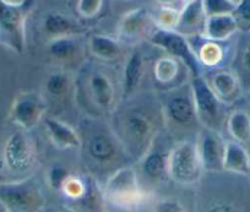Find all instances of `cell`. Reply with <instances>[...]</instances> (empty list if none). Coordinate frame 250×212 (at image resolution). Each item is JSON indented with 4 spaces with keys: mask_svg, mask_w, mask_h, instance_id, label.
Returning a JSON list of instances; mask_svg holds the SVG:
<instances>
[{
    "mask_svg": "<svg viewBox=\"0 0 250 212\" xmlns=\"http://www.w3.org/2000/svg\"><path fill=\"white\" fill-rule=\"evenodd\" d=\"M157 120V113L141 105L118 110L112 130L129 158L139 162L153 148L158 132Z\"/></svg>",
    "mask_w": 250,
    "mask_h": 212,
    "instance_id": "cell-1",
    "label": "cell"
},
{
    "mask_svg": "<svg viewBox=\"0 0 250 212\" xmlns=\"http://www.w3.org/2000/svg\"><path fill=\"white\" fill-rule=\"evenodd\" d=\"M69 212H105L103 188L90 174H70L62 189Z\"/></svg>",
    "mask_w": 250,
    "mask_h": 212,
    "instance_id": "cell-2",
    "label": "cell"
},
{
    "mask_svg": "<svg viewBox=\"0 0 250 212\" xmlns=\"http://www.w3.org/2000/svg\"><path fill=\"white\" fill-rule=\"evenodd\" d=\"M45 202L42 187L32 175L0 184V206L5 212H43Z\"/></svg>",
    "mask_w": 250,
    "mask_h": 212,
    "instance_id": "cell-3",
    "label": "cell"
},
{
    "mask_svg": "<svg viewBox=\"0 0 250 212\" xmlns=\"http://www.w3.org/2000/svg\"><path fill=\"white\" fill-rule=\"evenodd\" d=\"M35 0L11 3L0 0V43L21 54L26 48V22L33 9Z\"/></svg>",
    "mask_w": 250,
    "mask_h": 212,
    "instance_id": "cell-4",
    "label": "cell"
},
{
    "mask_svg": "<svg viewBox=\"0 0 250 212\" xmlns=\"http://www.w3.org/2000/svg\"><path fill=\"white\" fill-rule=\"evenodd\" d=\"M168 177L180 185H194L200 182L204 167L195 141L182 140L173 145L167 157Z\"/></svg>",
    "mask_w": 250,
    "mask_h": 212,
    "instance_id": "cell-5",
    "label": "cell"
},
{
    "mask_svg": "<svg viewBox=\"0 0 250 212\" xmlns=\"http://www.w3.org/2000/svg\"><path fill=\"white\" fill-rule=\"evenodd\" d=\"M105 201L119 209H134L145 200L138 173L131 166H123L108 177L103 187Z\"/></svg>",
    "mask_w": 250,
    "mask_h": 212,
    "instance_id": "cell-6",
    "label": "cell"
},
{
    "mask_svg": "<svg viewBox=\"0 0 250 212\" xmlns=\"http://www.w3.org/2000/svg\"><path fill=\"white\" fill-rule=\"evenodd\" d=\"M148 42L165 50L168 57L182 63L190 73L191 79L203 76V65L199 62L190 41L185 35L178 31L155 27L148 35Z\"/></svg>",
    "mask_w": 250,
    "mask_h": 212,
    "instance_id": "cell-7",
    "label": "cell"
},
{
    "mask_svg": "<svg viewBox=\"0 0 250 212\" xmlns=\"http://www.w3.org/2000/svg\"><path fill=\"white\" fill-rule=\"evenodd\" d=\"M189 85L198 122L203 127L218 130L223 118V107L226 105L218 100L204 76L193 78Z\"/></svg>",
    "mask_w": 250,
    "mask_h": 212,
    "instance_id": "cell-8",
    "label": "cell"
},
{
    "mask_svg": "<svg viewBox=\"0 0 250 212\" xmlns=\"http://www.w3.org/2000/svg\"><path fill=\"white\" fill-rule=\"evenodd\" d=\"M81 90L88 103L98 113L109 114L117 109V92L113 80L103 70L95 69L86 75L85 84Z\"/></svg>",
    "mask_w": 250,
    "mask_h": 212,
    "instance_id": "cell-9",
    "label": "cell"
},
{
    "mask_svg": "<svg viewBox=\"0 0 250 212\" xmlns=\"http://www.w3.org/2000/svg\"><path fill=\"white\" fill-rule=\"evenodd\" d=\"M5 167L14 174H25L33 167L36 151L27 131L18 130L5 141L3 150Z\"/></svg>",
    "mask_w": 250,
    "mask_h": 212,
    "instance_id": "cell-10",
    "label": "cell"
},
{
    "mask_svg": "<svg viewBox=\"0 0 250 212\" xmlns=\"http://www.w3.org/2000/svg\"><path fill=\"white\" fill-rule=\"evenodd\" d=\"M163 120L178 127H189L198 122L194 107L190 85L172 87L167 97L161 103Z\"/></svg>",
    "mask_w": 250,
    "mask_h": 212,
    "instance_id": "cell-11",
    "label": "cell"
},
{
    "mask_svg": "<svg viewBox=\"0 0 250 212\" xmlns=\"http://www.w3.org/2000/svg\"><path fill=\"white\" fill-rule=\"evenodd\" d=\"M47 110V101L40 93L22 92L11 105L10 119L16 127L28 132L44 120Z\"/></svg>",
    "mask_w": 250,
    "mask_h": 212,
    "instance_id": "cell-12",
    "label": "cell"
},
{
    "mask_svg": "<svg viewBox=\"0 0 250 212\" xmlns=\"http://www.w3.org/2000/svg\"><path fill=\"white\" fill-rule=\"evenodd\" d=\"M122 148L112 129L91 127L86 132V141H83V150L95 165L105 166L114 162ZM124 151V150H123Z\"/></svg>",
    "mask_w": 250,
    "mask_h": 212,
    "instance_id": "cell-13",
    "label": "cell"
},
{
    "mask_svg": "<svg viewBox=\"0 0 250 212\" xmlns=\"http://www.w3.org/2000/svg\"><path fill=\"white\" fill-rule=\"evenodd\" d=\"M226 143L218 130L203 127L199 131L195 144L205 172L223 170Z\"/></svg>",
    "mask_w": 250,
    "mask_h": 212,
    "instance_id": "cell-14",
    "label": "cell"
},
{
    "mask_svg": "<svg viewBox=\"0 0 250 212\" xmlns=\"http://www.w3.org/2000/svg\"><path fill=\"white\" fill-rule=\"evenodd\" d=\"M153 16L145 8H136L122 16L117 26L118 41L135 43L155 28Z\"/></svg>",
    "mask_w": 250,
    "mask_h": 212,
    "instance_id": "cell-15",
    "label": "cell"
},
{
    "mask_svg": "<svg viewBox=\"0 0 250 212\" xmlns=\"http://www.w3.org/2000/svg\"><path fill=\"white\" fill-rule=\"evenodd\" d=\"M45 131L50 143L60 151H81L83 139L75 127L55 117L44 118Z\"/></svg>",
    "mask_w": 250,
    "mask_h": 212,
    "instance_id": "cell-16",
    "label": "cell"
},
{
    "mask_svg": "<svg viewBox=\"0 0 250 212\" xmlns=\"http://www.w3.org/2000/svg\"><path fill=\"white\" fill-rule=\"evenodd\" d=\"M218 100L226 106L233 105L242 96V84L237 74L229 70H217L206 79Z\"/></svg>",
    "mask_w": 250,
    "mask_h": 212,
    "instance_id": "cell-17",
    "label": "cell"
},
{
    "mask_svg": "<svg viewBox=\"0 0 250 212\" xmlns=\"http://www.w3.org/2000/svg\"><path fill=\"white\" fill-rule=\"evenodd\" d=\"M146 71L145 57L140 50H135L128 57L123 69L122 91L123 98L129 100L140 87Z\"/></svg>",
    "mask_w": 250,
    "mask_h": 212,
    "instance_id": "cell-18",
    "label": "cell"
},
{
    "mask_svg": "<svg viewBox=\"0 0 250 212\" xmlns=\"http://www.w3.org/2000/svg\"><path fill=\"white\" fill-rule=\"evenodd\" d=\"M206 13L204 9L203 0H195L191 3L184 4L180 10L179 22H178V32L188 36H194V33H203L204 25L206 21Z\"/></svg>",
    "mask_w": 250,
    "mask_h": 212,
    "instance_id": "cell-19",
    "label": "cell"
},
{
    "mask_svg": "<svg viewBox=\"0 0 250 212\" xmlns=\"http://www.w3.org/2000/svg\"><path fill=\"white\" fill-rule=\"evenodd\" d=\"M238 31L237 22L232 14L208 16L201 36L212 42L228 41Z\"/></svg>",
    "mask_w": 250,
    "mask_h": 212,
    "instance_id": "cell-20",
    "label": "cell"
},
{
    "mask_svg": "<svg viewBox=\"0 0 250 212\" xmlns=\"http://www.w3.org/2000/svg\"><path fill=\"white\" fill-rule=\"evenodd\" d=\"M223 170L240 175H250V153L244 145L233 140L226 143Z\"/></svg>",
    "mask_w": 250,
    "mask_h": 212,
    "instance_id": "cell-21",
    "label": "cell"
},
{
    "mask_svg": "<svg viewBox=\"0 0 250 212\" xmlns=\"http://www.w3.org/2000/svg\"><path fill=\"white\" fill-rule=\"evenodd\" d=\"M44 32L52 38L68 37V36H78L85 31L83 26L73 20L69 16L60 13H49L43 20Z\"/></svg>",
    "mask_w": 250,
    "mask_h": 212,
    "instance_id": "cell-22",
    "label": "cell"
},
{
    "mask_svg": "<svg viewBox=\"0 0 250 212\" xmlns=\"http://www.w3.org/2000/svg\"><path fill=\"white\" fill-rule=\"evenodd\" d=\"M91 54L100 60L112 62L118 59L122 54V47L117 38L105 35H93L88 41Z\"/></svg>",
    "mask_w": 250,
    "mask_h": 212,
    "instance_id": "cell-23",
    "label": "cell"
},
{
    "mask_svg": "<svg viewBox=\"0 0 250 212\" xmlns=\"http://www.w3.org/2000/svg\"><path fill=\"white\" fill-rule=\"evenodd\" d=\"M167 155H163L161 151L156 150L155 146L141 158L139 162L141 165V172L152 182H158L168 175L167 172Z\"/></svg>",
    "mask_w": 250,
    "mask_h": 212,
    "instance_id": "cell-24",
    "label": "cell"
},
{
    "mask_svg": "<svg viewBox=\"0 0 250 212\" xmlns=\"http://www.w3.org/2000/svg\"><path fill=\"white\" fill-rule=\"evenodd\" d=\"M227 130L233 141L238 144L250 143V113L244 109H235L228 115Z\"/></svg>",
    "mask_w": 250,
    "mask_h": 212,
    "instance_id": "cell-25",
    "label": "cell"
},
{
    "mask_svg": "<svg viewBox=\"0 0 250 212\" xmlns=\"http://www.w3.org/2000/svg\"><path fill=\"white\" fill-rule=\"evenodd\" d=\"M80 44L76 36L52 38L48 42V53L59 62H68L78 55Z\"/></svg>",
    "mask_w": 250,
    "mask_h": 212,
    "instance_id": "cell-26",
    "label": "cell"
},
{
    "mask_svg": "<svg viewBox=\"0 0 250 212\" xmlns=\"http://www.w3.org/2000/svg\"><path fill=\"white\" fill-rule=\"evenodd\" d=\"M203 37V36H201ZM203 43L198 45V47H194V52H195L196 57H198L199 62L203 66L208 67H215L218 64H221L225 58V52H223V48L218 44L217 42H212V41H208L206 38L203 37Z\"/></svg>",
    "mask_w": 250,
    "mask_h": 212,
    "instance_id": "cell-27",
    "label": "cell"
},
{
    "mask_svg": "<svg viewBox=\"0 0 250 212\" xmlns=\"http://www.w3.org/2000/svg\"><path fill=\"white\" fill-rule=\"evenodd\" d=\"M180 64L177 59L172 57H162L155 63L153 75L155 79L162 85H170L177 80L179 75Z\"/></svg>",
    "mask_w": 250,
    "mask_h": 212,
    "instance_id": "cell-28",
    "label": "cell"
},
{
    "mask_svg": "<svg viewBox=\"0 0 250 212\" xmlns=\"http://www.w3.org/2000/svg\"><path fill=\"white\" fill-rule=\"evenodd\" d=\"M71 88V78L66 71H55L47 78L44 83V91L48 97L62 98L68 95Z\"/></svg>",
    "mask_w": 250,
    "mask_h": 212,
    "instance_id": "cell-29",
    "label": "cell"
},
{
    "mask_svg": "<svg viewBox=\"0 0 250 212\" xmlns=\"http://www.w3.org/2000/svg\"><path fill=\"white\" fill-rule=\"evenodd\" d=\"M180 10L172 8V6H162L157 11L156 16H153L155 26L163 30H173L175 31L179 22Z\"/></svg>",
    "mask_w": 250,
    "mask_h": 212,
    "instance_id": "cell-30",
    "label": "cell"
},
{
    "mask_svg": "<svg viewBox=\"0 0 250 212\" xmlns=\"http://www.w3.org/2000/svg\"><path fill=\"white\" fill-rule=\"evenodd\" d=\"M70 174L71 173L69 172L68 168H65L64 166H53V167L49 168V170H48L47 173L48 185H49L53 190L62 191V187L65 185L66 180L69 179Z\"/></svg>",
    "mask_w": 250,
    "mask_h": 212,
    "instance_id": "cell-31",
    "label": "cell"
},
{
    "mask_svg": "<svg viewBox=\"0 0 250 212\" xmlns=\"http://www.w3.org/2000/svg\"><path fill=\"white\" fill-rule=\"evenodd\" d=\"M232 15L235 19L238 31L250 33V0H240Z\"/></svg>",
    "mask_w": 250,
    "mask_h": 212,
    "instance_id": "cell-32",
    "label": "cell"
},
{
    "mask_svg": "<svg viewBox=\"0 0 250 212\" xmlns=\"http://www.w3.org/2000/svg\"><path fill=\"white\" fill-rule=\"evenodd\" d=\"M203 3L206 16L232 14L235 9V5L229 0H203Z\"/></svg>",
    "mask_w": 250,
    "mask_h": 212,
    "instance_id": "cell-33",
    "label": "cell"
},
{
    "mask_svg": "<svg viewBox=\"0 0 250 212\" xmlns=\"http://www.w3.org/2000/svg\"><path fill=\"white\" fill-rule=\"evenodd\" d=\"M104 0H78L76 11L83 19H93L101 13Z\"/></svg>",
    "mask_w": 250,
    "mask_h": 212,
    "instance_id": "cell-34",
    "label": "cell"
},
{
    "mask_svg": "<svg viewBox=\"0 0 250 212\" xmlns=\"http://www.w3.org/2000/svg\"><path fill=\"white\" fill-rule=\"evenodd\" d=\"M155 212H185V210L178 200L162 199L156 205Z\"/></svg>",
    "mask_w": 250,
    "mask_h": 212,
    "instance_id": "cell-35",
    "label": "cell"
},
{
    "mask_svg": "<svg viewBox=\"0 0 250 212\" xmlns=\"http://www.w3.org/2000/svg\"><path fill=\"white\" fill-rule=\"evenodd\" d=\"M242 64L245 71L250 74V42L244 48V52L242 55Z\"/></svg>",
    "mask_w": 250,
    "mask_h": 212,
    "instance_id": "cell-36",
    "label": "cell"
},
{
    "mask_svg": "<svg viewBox=\"0 0 250 212\" xmlns=\"http://www.w3.org/2000/svg\"><path fill=\"white\" fill-rule=\"evenodd\" d=\"M157 3L162 4L163 6H172L173 4H175L178 0H156Z\"/></svg>",
    "mask_w": 250,
    "mask_h": 212,
    "instance_id": "cell-37",
    "label": "cell"
},
{
    "mask_svg": "<svg viewBox=\"0 0 250 212\" xmlns=\"http://www.w3.org/2000/svg\"><path fill=\"white\" fill-rule=\"evenodd\" d=\"M211 212H229V211H228V210L226 209V207L217 206V207H215V209H213V210H211Z\"/></svg>",
    "mask_w": 250,
    "mask_h": 212,
    "instance_id": "cell-38",
    "label": "cell"
},
{
    "mask_svg": "<svg viewBox=\"0 0 250 212\" xmlns=\"http://www.w3.org/2000/svg\"><path fill=\"white\" fill-rule=\"evenodd\" d=\"M8 1H11V3H22L23 0H8Z\"/></svg>",
    "mask_w": 250,
    "mask_h": 212,
    "instance_id": "cell-39",
    "label": "cell"
},
{
    "mask_svg": "<svg viewBox=\"0 0 250 212\" xmlns=\"http://www.w3.org/2000/svg\"><path fill=\"white\" fill-rule=\"evenodd\" d=\"M229 1H230V3H233V4H234V5H235V6H237V4H238V3H239L240 0H229Z\"/></svg>",
    "mask_w": 250,
    "mask_h": 212,
    "instance_id": "cell-40",
    "label": "cell"
},
{
    "mask_svg": "<svg viewBox=\"0 0 250 212\" xmlns=\"http://www.w3.org/2000/svg\"><path fill=\"white\" fill-rule=\"evenodd\" d=\"M191 1H195V0H183V3H184V4L191 3Z\"/></svg>",
    "mask_w": 250,
    "mask_h": 212,
    "instance_id": "cell-41",
    "label": "cell"
},
{
    "mask_svg": "<svg viewBox=\"0 0 250 212\" xmlns=\"http://www.w3.org/2000/svg\"><path fill=\"white\" fill-rule=\"evenodd\" d=\"M247 100H248V102L250 103V91H249V92H248V95H247Z\"/></svg>",
    "mask_w": 250,
    "mask_h": 212,
    "instance_id": "cell-42",
    "label": "cell"
},
{
    "mask_svg": "<svg viewBox=\"0 0 250 212\" xmlns=\"http://www.w3.org/2000/svg\"><path fill=\"white\" fill-rule=\"evenodd\" d=\"M53 212H62V211H53Z\"/></svg>",
    "mask_w": 250,
    "mask_h": 212,
    "instance_id": "cell-43",
    "label": "cell"
},
{
    "mask_svg": "<svg viewBox=\"0 0 250 212\" xmlns=\"http://www.w3.org/2000/svg\"><path fill=\"white\" fill-rule=\"evenodd\" d=\"M126 1H131V0H126Z\"/></svg>",
    "mask_w": 250,
    "mask_h": 212,
    "instance_id": "cell-44",
    "label": "cell"
}]
</instances>
